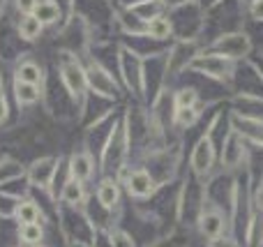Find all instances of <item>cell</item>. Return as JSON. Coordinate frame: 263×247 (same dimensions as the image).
<instances>
[{"label": "cell", "mask_w": 263, "mask_h": 247, "mask_svg": "<svg viewBox=\"0 0 263 247\" xmlns=\"http://www.w3.org/2000/svg\"><path fill=\"white\" fill-rule=\"evenodd\" d=\"M236 67L238 63H233V60L224 58L219 53H213V51L201 49L196 53V58L192 60V65L187 67V72H194L199 77L208 79V81L219 83V86H224L231 92V81H233V74H236Z\"/></svg>", "instance_id": "obj_1"}, {"label": "cell", "mask_w": 263, "mask_h": 247, "mask_svg": "<svg viewBox=\"0 0 263 247\" xmlns=\"http://www.w3.org/2000/svg\"><path fill=\"white\" fill-rule=\"evenodd\" d=\"M203 49L224 55V58L233 60V63H240V60H247L252 53H254V42H252L250 32L242 28V30L222 32V35L213 37V40L205 42Z\"/></svg>", "instance_id": "obj_2"}, {"label": "cell", "mask_w": 263, "mask_h": 247, "mask_svg": "<svg viewBox=\"0 0 263 247\" xmlns=\"http://www.w3.org/2000/svg\"><path fill=\"white\" fill-rule=\"evenodd\" d=\"M217 157L219 153L215 141L205 132H201L190 150V174L194 178H199L201 183H205L215 174V169H217Z\"/></svg>", "instance_id": "obj_3"}, {"label": "cell", "mask_w": 263, "mask_h": 247, "mask_svg": "<svg viewBox=\"0 0 263 247\" xmlns=\"http://www.w3.org/2000/svg\"><path fill=\"white\" fill-rule=\"evenodd\" d=\"M247 157H250V146L233 129H229L222 146H219V157H217L219 171H224V174H240V171L247 169Z\"/></svg>", "instance_id": "obj_4"}, {"label": "cell", "mask_w": 263, "mask_h": 247, "mask_svg": "<svg viewBox=\"0 0 263 247\" xmlns=\"http://www.w3.org/2000/svg\"><path fill=\"white\" fill-rule=\"evenodd\" d=\"M229 224H231V220H229L227 208L213 203L210 199H203V206H201L199 215H196V229H199V234L205 240H215L227 234Z\"/></svg>", "instance_id": "obj_5"}, {"label": "cell", "mask_w": 263, "mask_h": 247, "mask_svg": "<svg viewBox=\"0 0 263 247\" xmlns=\"http://www.w3.org/2000/svg\"><path fill=\"white\" fill-rule=\"evenodd\" d=\"M229 125L247 146L263 148V118H250L229 109Z\"/></svg>", "instance_id": "obj_6"}, {"label": "cell", "mask_w": 263, "mask_h": 247, "mask_svg": "<svg viewBox=\"0 0 263 247\" xmlns=\"http://www.w3.org/2000/svg\"><path fill=\"white\" fill-rule=\"evenodd\" d=\"M86 81L97 95L109 97V100H118V81L114 79V74L106 67H102L100 63H90V67L86 69Z\"/></svg>", "instance_id": "obj_7"}, {"label": "cell", "mask_w": 263, "mask_h": 247, "mask_svg": "<svg viewBox=\"0 0 263 247\" xmlns=\"http://www.w3.org/2000/svg\"><path fill=\"white\" fill-rule=\"evenodd\" d=\"M120 72H123V81L129 92L134 95H143V63L134 51L123 49L120 55Z\"/></svg>", "instance_id": "obj_8"}, {"label": "cell", "mask_w": 263, "mask_h": 247, "mask_svg": "<svg viewBox=\"0 0 263 247\" xmlns=\"http://www.w3.org/2000/svg\"><path fill=\"white\" fill-rule=\"evenodd\" d=\"M125 185H127V192L132 199H139V201H145V199L155 197V192L159 189L157 180L150 176L148 169H143V166H139V169L129 171V178L125 180Z\"/></svg>", "instance_id": "obj_9"}, {"label": "cell", "mask_w": 263, "mask_h": 247, "mask_svg": "<svg viewBox=\"0 0 263 247\" xmlns=\"http://www.w3.org/2000/svg\"><path fill=\"white\" fill-rule=\"evenodd\" d=\"M210 106L217 104H208V102H199V104L192 106H182V109H173V125L180 129H192L205 113H208Z\"/></svg>", "instance_id": "obj_10"}, {"label": "cell", "mask_w": 263, "mask_h": 247, "mask_svg": "<svg viewBox=\"0 0 263 247\" xmlns=\"http://www.w3.org/2000/svg\"><path fill=\"white\" fill-rule=\"evenodd\" d=\"M97 203L104 211H114L120 206V185L116 178H104L97 185Z\"/></svg>", "instance_id": "obj_11"}, {"label": "cell", "mask_w": 263, "mask_h": 247, "mask_svg": "<svg viewBox=\"0 0 263 247\" xmlns=\"http://www.w3.org/2000/svg\"><path fill=\"white\" fill-rule=\"evenodd\" d=\"M92 174H95V160H92V155H88V153H77V155H72L69 176H72L74 180L86 183V180L92 178Z\"/></svg>", "instance_id": "obj_12"}, {"label": "cell", "mask_w": 263, "mask_h": 247, "mask_svg": "<svg viewBox=\"0 0 263 247\" xmlns=\"http://www.w3.org/2000/svg\"><path fill=\"white\" fill-rule=\"evenodd\" d=\"M145 37H150V40L155 42H166L173 37V26H171V18L166 16V14H159V16H155L153 21H148V26H145Z\"/></svg>", "instance_id": "obj_13"}, {"label": "cell", "mask_w": 263, "mask_h": 247, "mask_svg": "<svg viewBox=\"0 0 263 247\" xmlns=\"http://www.w3.org/2000/svg\"><path fill=\"white\" fill-rule=\"evenodd\" d=\"M60 74H63V81L65 86H67L69 95L72 97H79L83 92V88H86V72H81V69L77 67V65H65L63 69H60Z\"/></svg>", "instance_id": "obj_14"}, {"label": "cell", "mask_w": 263, "mask_h": 247, "mask_svg": "<svg viewBox=\"0 0 263 247\" xmlns=\"http://www.w3.org/2000/svg\"><path fill=\"white\" fill-rule=\"evenodd\" d=\"M12 215H14V220L18 222V226L21 224H35V222H40L42 211L32 199H23V201H18L16 206H14Z\"/></svg>", "instance_id": "obj_15"}, {"label": "cell", "mask_w": 263, "mask_h": 247, "mask_svg": "<svg viewBox=\"0 0 263 247\" xmlns=\"http://www.w3.org/2000/svg\"><path fill=\"white\" fill-rule=\"evenodd\" d=\"M60 199H63V201L67 203V206L79 208L83 201H86V189H83V183H81V180L69 178L67 183H65V187H63V194H60Z\"/></svg>", "instance_id": "obj_16"}, {"label": "cell", "mask_w": 263, "mask_h": 247, "mask_svg": "<svg viewBox=\"0 0 263 247\" xmlns=\"http://www.w3.org/2000/svg\"><path fill=\"white\" fill-rule=\"evenodd\" d=\"M203 102L199 88L196 86H180L173 90V109H182V106H192Z\"/></svg>", "instance_id": "obj_17"}, {"label": "cell", "mask_w": 263, "mask_h": 247, "mask_svg": "<svg viewBox=\"0 0 263 247\" xmlns=\"http://www.w3.org/2000/svg\"><path fill=\"white\" fill-rule=\"evenodd\" d=\"M42 240H44V226H42L40 222L18 226V243L21 245L35 247V245H42Z\"/></svg>", "instance_id": "obj_18"}, {"label": "cell", "mask_w": 263, "mask_h": 247, "mask_svg": "<svg viewBox=\"0 0 263 247\" xmlns=\"http://www.w3.org/2000/svg\"><path fill=\"white\" fill-rule=\"evenodd\" d=\"M40 32H42V21L40 18H37L35 14H23L21 23H18V35H21L23 40L32 42V40L40 37Z\"/></svg>", "instance_id": "obj_19"}, {"label": "cell", "mask_w": 263, "mask_h": 247, "mask_svg": "<svg viewBox=\"0 0 263 247\" xmlns=\"http://www.w3.org/2000/svg\"><path fill=\"white\" fill-rule=\"evenodd\" d=\"M16 100H18V104H35L40 100V88L35 83L16 81Z\"/></svg>", "instance_id": "obj_20"}, {"label": "cell", "mask_w": 263, "mask_h": 247, "mask_svg": "<svg viewBox=\"0 0 263 247\" xmlns=\"http://www.w3.org/2000/svg\"><path fill=\"white\" fill-rule=\"evenodd\" d=\"M32 14L42 21V26H44V23H53L55 18H58V5H55L53 0H40Z\"/></svg>", "instance_id": "obj_21"}, {"label": "cell", "mask_w": 263, "mask_h": 247, "mask_svg": "<svg viewBox=\"0 0 263 247\" xmlns=\"http://www.w3.org/2000/svg\"><path fill=\"white\" fill-rule=\"evenodd\" d=\"M16 81H26V83H40L42 81V69L37 67L35 63H26V65H21L18 67V72H16Z\"/></svg>", "instance_id": "obj_22"}, {"label": "cell", "mask_w": 263, "mask_h": 247, "mask_svg": "<svg viewBox=\"0 0 263 247\" xmlns=\"http://www.w3.org/2000/svg\"><path fill=\"white\" fill-rule=\"evenodd\" d=\"M109 245L111 247H136L132 234L125 229H120V226H114V229L109 231Z\"/></svg>", "instance_id": "obj_23"}, {"label": "cell", "mask_w": 263, "mask_h": 247, "mask_svg": "<svg viewBox=\"0 0 263 247\" xmlns=\"http://www.w3.org/2000/svg\"><path fill=\"white\" fill-rule=\"evenodd\" d=\"M245 12H247V21L263 23V0H252L245 7Z\"/></svg>", "instance_id": "obj_24"}, {"label": "cell", "mask_w": 263, "mask_h": 247, "mask_svg": "<svg viewBox=\"0 0 263 247\" xmlns=\"http://www.w3.org/2000/svg\"><path fill=\"white\" fill-rule=\"evenodd\" d=\"M205 247H240V243H238L233 236H219V238H215V240H208V245Z\"/></svg>", "instance_id": "obj_25"}, {"label": "cell", "mask_w": 263, "mask_h": 247, "mask_svg": "<svg viewBox=\"0 0 263 247\" xmlns=\"http://www.w3.org/2000/svg\"><path fill=\"white\" fill-rule=\"evenodd\" d=\"M37 3H40V0H16V7H18V12H23V14H32Z\"/></svg>", "instance_id": "obj_26"}, {"label": "cell", "mask_w": 263, "mask_h": 247, "mask_svg": "<svg viewBox=\"0 0 263 247\" xmlns=\"http://www.w3.org/2000/svg\"><path fill=\"white\" fill-rule=\"evenodd\" d=\"M250 63L256 67V72H259V77L263 81V51H259V53H252L250 55Z\"/></svg>", "instance_id": "obj_27"}, {"label": "cell", "mask_w": 263, "mask_h": 247, "mask_svg": "<svg viewBox=\"0 0 263 247\" xmlns=\"http://www.w3.org/2000/svg\"><path fill=\"white\" fill-rule=\"evenodd\" d=\"M7 118V102H5V95L0 92V123Z\"/></svg>", "instance_id": "obj_28"}, {"label": "cell", "mask_w": 263, "mask_h": 247, "mask_svg": "<svg viewBox=\"0 0 263 247\" xmlns=\"http://www.w3.org/2000/svg\"><path fill=\"white\" fill-rule=\"evenodd\" d=\"M35 247H44V245H35Z\"/></svg>", "instance_id": "obj_29"}]
</instances>
